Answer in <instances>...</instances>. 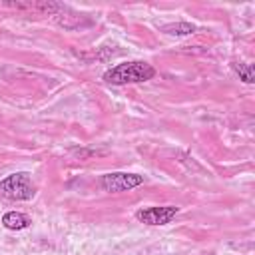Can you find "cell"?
<instances>
[{"instance_id":"obj_1","label":"cell","mask_w":255,"mask_h":255,"mask_svg":"<svg viewBox=\"0 0 255 255\" xmlns=\"http://www.w3.org/2000/svg\"><path fill=\"white\" fill-rule=\"evenodd\" d=\"M153 76H155V68L151 64L133 60V62H124V64H118V66L110 68L104 74V80L108 84H114V86H124V84L147 82Z\"/></svg>"},{"instance_id":"obj_2","label":"cell","mask_w":255,"mask_h":255,"mask_svg":"<svg viewBox=\"0 0 255 255\" xmlns=\"http://www.w3.org/2000/svg\"><path fill=\"white\" fill-rule=\"evenodd\" d=\"M0 193L6 195L8 199L28 201L36 195V187H34L28 173L18 171V173H12V175H8L0 181Z\"/></svg>"},{"instance_id":"obj_3","label":"cell","mask_w":255,"mask_h":255,"mask_svg":"<svg viewBox=\"0 0 255 255\" xmlns=\"http://www.w3.org/2000/svg\"><path fill=\"white\" fill-rule=\"evenodd\" d=\"M141 183H143V175L126 173V171H114V173H106L102 177V187H104V191H110V193H122V191L133 189Z\"/></svg>"},{"instance_id":"obj_4","label":"cell","mask_w":255,"mask_h":255,"mask_svg":"<svg viewBox=\"0 0 255 255\" xmlns=\"http://www.w3.org/2000/svg\"><path fill=\"white\" fill-rule=\"evenodd\" d=\"M177 207L175 205H161V207H143L139 211H135L137 221L145 223V225H165L169 223L175 215H177Z\"/></svg>"},{"instance_id":"obj_5","label":"cell","mask_w":255,"mask_h":255,"mask_svg":"<svg viewBox=\"0 0 255 255\" xmlns=\"http://www.w3.org/2000/svg\"><path fill=\"white\" fill-rule=\"evenodd\" d=\"M30 217L26 213H20V211H8L4 213L2 217V225L6 229H12V231H18V229H26L30 225Z\"/></svg>"},{"instance_id":"obj_6","label":"cell","mask_w":255,"mask_h":255,"mask_svg":"<svg viewBox=\"0 0 255 255\" xmlns=\"http://www.w3.org/2000/svg\"><path fill=\"white\" fill-rule=\"evenodd\" d=\"M161 32H165L169 36H189L195 32V26L189 22H173V24H163Z\"/></svg>"},{"instance_id":"obj_7","label":"cell","mask_w":255,"mask_h":255,"mask_svg":"<svg viewBox=\"0 0 255 255\" xmlns=\"http://www.w3.org/2000/svg\"><path fill=\"white\" fill-rule=\"evenodd\" d=\"M233 68H235V72L239 74V78L243 82H247V84L255 82V70H253L251 64H233Z\"/></svg>"}]
</instances>
